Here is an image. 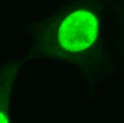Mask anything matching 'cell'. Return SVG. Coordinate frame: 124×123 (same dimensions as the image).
Here are the masks:
<instances>
[{"mask_svg": "<svg viewBox=\"0 0 124 123\" xmlns=\"http://www.w3.org/2000/svg\"><path fill=\"white\" fill-rule=\"evenodd\" d=\"M97 31L96 17L86 11H78L63 22L59 32V42L65 49L84 51L94 42Z\"/></svg>", "mask_w": 124, "mask_h": 123, "instance_id": "obj_1", "label": "cell"}]
</instances>
